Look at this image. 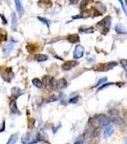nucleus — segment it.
Segmentation results:
<instances>
[{
	"mask_svg": "<svg viewBox=\"0 0 127 144\" xmlns=\"http://www.w3.org/2000/svg\"><path fill=\"white\" fill-rule=\"evenodd\" d=\"M0 18L2 20V22H3V24H7V19L5 18V16H4V14H0Z\"/></svg>",
	"mask_w": 127,
	"mask_h": 144,
	"instance_id": "nucleus-32",
	"label": "nucleus"
},
{
	"mask_svg": "<svg viewBox=\"0 0 127 144\" xmlns=\"http://www.w3.org/2000/svg\"><path fill=\"white\" fill-rule=\"evenodd\" d=\"M12 72V69L11 68H7L3 73H2V77H3V79L5 80V81H8L10 82L12 80V78L11 77H9V73H11Z\"/></svg>",
	"mask_w": 127,
	"mask_h": 144,
	"instance_id": "nucleus-13",
	"label": "nucleus"
},
{
	"mask_svg": "<svg viewBox=\"0 0 127 144\" xmlns=\"http://www.w3.org/2000/svg\"><path fill=\"white\" fill-rule=\"evenodd\" d=\"M79 31L84 34H90V33H94V28L93 27H80Z\"/></svg>",
	"mask_w": 127,
	"mask_h": 144,
	"instance_id": "nucleus-14",
	"label": "nucleus"
},
{
	"mask_svg": "<svg viewBox=\"0 0 127 144\" xmlns=\"http://www.w3.org/2000/svg\"><path fill=\"white\" fill-rule=\"evenodd\" d=\"M56 88L57 89H63V88H67V81L64 79V78H61V79H59V80H57L56 81Z\"/></svg>",
	"mask_w": 127,
	"mask_h": 144,
	"instance_id": "nucleus-9",
	"label": "nucleus"
},
{
	"mask_svg": "<svg viewBox=\"0 0 127 144\" xmlns=\"http://www.w3.org/2000/svg\"><path fill=\"white\" fill-rule=\"evenodd\" d=\"M118 63L116 62H110V63H103V64H100L97 67V70L98 71H108V70H111L113 69L115 66H117Z\"/></svg>",
	"mask_w": 127,
	"mask_h": 144,
	"instance_id": "nucleus-3",
	"label": "nucleus"
},
{
	"mask_svg": "<svg viewBox=\"0 0 127 144\" xmlns=\"http://www.w3.org/2000/svg\"><path fill=\"white\" fill-rule=\"evenodd\" d=\"M97 10H98V11H99V12H100L101 13H103L104 12H105V11H106V7L104 6L103 4H101V3H99V2L97 3Z\"/></svg>",
	"mask_w": 127,
	"mask_h": 144,
	"instance_id": "nucleus-24",
	"label": "nucleus"
},
{
	"mask_svg": "<svg viewBox=\"0 0 127 144\" xmlns=\"http://www.w3.org/2000/svg\"><path fill=\"white\" fill-rule=\"evenodd\" d=\"M112 85H114L113 83H105V84H103V86H101L100 88H98V90H101V89H103V88H107V87H109V86H112Z\"/></svg>",
	"mask_w": 127,
	"mask_h": 144,
	"instance_id": "nucleus-29",
	"label": "nucleus"
},
{
	"mask_svg": "<svg viewBox=\"0 0 127 144\" xmlns=\"http://www.w3.org/2000/svg\"><path fill=\"white\" fill-rule=\"evenodd\" d=\"M123 115H124V117H125L127 120V111H124V112H123Z\"/></svg>",
	"mask_w": 127,
	"mask_h": 144,
	"instance_id": "nucleus-34",
	"label": "nucleus"
},
{
	"mask_svg": "<svg viewBox=\"0 0 127 144\" xmlns=\"http://www.w3.org/2000/svg\"><path fill=\"white\" fill-rule=\"evenodd\" d=\"M14 42H15V41L12 40V41H10L9 43L7 44L6 49H5V52H6V53H10V52L12 50V48H13V46H14Z\"/></svg>",
	"mask_w": 127,
	"mask_h": 144,
	"instance_id": "nucleus-20",
	"label": "nucleus"
},
{
	"mask_svg": "<svg viewBox=\"0 0 127 144\" xmlns=\"http://www.w3.org/2000/svg\"><path fill=\"white\" fill-rule=\"evenodd\" d=\"M115 30L116 32L118 33V34H125L126 31H125V29L121 25V24H117L115 27Z\"/></svg>",
	"mask_w": 127,
	"mask_h": 144,
	"instance_id": "nucleus-18",
	"label": "nucleus"
},
{
	"mask_svg": "<svg viewBox=\"0 0 127 144\" xmlns=\"http://www.w3.org/2000/svg\"><path fill=\"white\" fill-rule=\"evenodd\" d=\"M67 40L70 43H78L79 42V36L78 34H72L67 37Z\"/></svg>",
	"mask_w": 127,
	"mask_h": 144,
	"instance_id": "nucleus-8",
	"label": "nucleus"
},
{
	"mask_svg": "<svg viewBox=\"0 0 127 144\" xmlns=\"http://www.w3.org/2000/svg\"><path fill=\"white\" fill-rule=\"evenodd\" d=\"M14 3H15V7H16L18 13L20 15H22V13H23V6H22V3H21V0H14Z\"/></svg>",
	"mask_w": 127,
	"mask_h": 144,
	"instance_id": "nucleus-11",
	"label": "nucleus"
},
{
	"mask_svg": "<svg viewBox=\"0 0 127 144\" xmlns=\"http://www.w3.org/2000/svg\"><path fill=\"white\" fill-rule=\"evenodd\" d=\"M121 66L123 67V69L127 71V60H121Z\"/></svg>",
	"mask_w": 127,
	"mask_h": 144,
	"instance_id": "nucleus-27",
	"label": "nucleus"
},
{
	"mask_svg": "<svg viewBox=\"0 0 127 144\" xmlns=\"http://www.w3.org/2000/svg\"><path fill=\"white\" fill-rule=\"evenodd\" d=\"M126 2H127V0H126Z\"/></svg>",
	"mask_w": 127,
	"mask_h": 144,
	"instance_id": "nucleus-38",
	"label": "nucleus"
},
{
	"mask_svg": "<svg viewBox=\"0 0 127 144\" xmlns=\"http://www.w3.org/2000/svg\"><path fill=\"white\" fill-rule=\"evenodd\" d=\"M111 24V17L106 16L99 22H97V27H103V28H109V26Z\"/></svg>",
	"mask_w": 127,
	"mask_h": 144,
	"instance_id": "nucleus-7",
	"label": "nucleus"
},
{
	"mask_svg": "<svg viewBox=\"0 0 127 144\" xmlns=\"http://www.w3.org/2000/svg\"><path fill=\"white\" fill-rule=\"evenodd\" d=\"M120 1V3L121 4V8H122V10H123V12L126 13L127 14V11H126V8H125V6H124V3H123V1L122 0H119Z\"/></svg>",
	"mask_w": 127,
	"mask_h": 144,
	"instance_id": "nucleus-31",
	"label": "nucleus"
},
{
	"mask_svg": "<svg viewBox=\"0 0 127 144\" xmlns=\"http://www.w3.org/2000/svg\"><path fill=\"white\" fill-rule=\"evenodd\" d=\"M17 28V18H16V15L13 14L12 18V29L13 31H15Z\"/></svg>",
	"mask_w": 127,
	"mask_h": 144,
	"instance_id": "nucleus-17",
	"label": "nucleus"
},
{
	"mask_svg": "<svg viewBox=\"0 0 127 144\" xmlns=\"http://www.w3.org/2000/svg\"><path fill=\"white\" fill-rule=\"evenodd\" d=\"M78 64H79V62H77V61H68L61 65V68L65 71H68V70L73 69L75 66H77Z\"/></svg>",
	"mask_w": 127,
	"mask_h": 144,
	"instance_id": "nucleus-4",
	"label": "nucleus"
},
{
	"mask_svg": "<svg viewBox=\"0 0 127 144\" xmlns=\"http://www.w3.org/2000/svg\"><path fill=\"white\" fill-rule=\"evenodd\" d=\"M94 60H95L94 58H89V59H88V62H89V63H91V61H94Z\"/></svg>",
	"mask_w": 127,
	"mask_h": 144,
	"instance_id": "nucleus-35",
	"label": "nucleus"
},
{
	"mask_svg": "<svg viewBox=\"0 0 127 144\" xmlns=\"http://www.w3.org/2000/svg\"><path fill=\"white\" fill-rule=\"evenodd\" d=\"M33 85L35 86V87H36V88H42V86H43V83L39 79H33Z\"/></svg>",
	"mask_w": 127,
	"mask_h": 144,
	"instance_id": "nucleus-19",
	"label": "nucleus"
},
{
	"mask_svg": "<svg viewBox=\"0 0 127 144\" xmlns=\"http://www.w3.org/2000/svg\"><path fill=\"white\" fill-rule=\"evenodd\" d=\"M84 17H85V16H83V15H80V14H79V15H74L72 18L73 19H79V18H84Z\"/></svg>",
	"mask_w": 127,
	"mask_h": 144,
	"instance_id": "nucleus-33",
	"label": "nucleus"
},
{
	"mask_svg": "<svg viewBox=\"0 0 127 144\" xmlns=\"http://www.w3.org/2000/svg\"><path fill=\"white\" fill-rule=\"evenodd\" d=\"M36 46H35V45H33V44H28L27 45V50H28V52H30V53H34L35 51L36 50Z\"/></svg>",
	"mask_w": 127,
	"mask_h": 144,
	"instance_id": "nucleus-25",
	"label": "nucleus"
},
{
	"mask_svg": "<svg viewBox=\"0 0 127 144\" xmlns=\"http://www.w3.org/2000/svg\"><path fill=\"white\" fill-rule=\"evenodd\" d=\"M12 94L15 96V98L18 97V96H20L21 94H23V91L20 89V88H12Z\"/></svg>",
	"mask_w": 127,
	"mask_h": 144,
	"instance_id": "nucleus-21",
	"label": "nucleus"
},
{
	"mask_svg": "<svg viewBox=\"0 0 127 144\" xmlns=\"http://www.w3.org/2000/svg\"><path fill=\"white\" fill-rule=\"evenodd\" d=\"M75 144H83L82 141H77V142H75Z\"/></svg>",
	"mask_w": 127,
	"mask_h": 144,
	"instance_id": "nucleus-36",
	"label": "nucleus"
},
{
	"mask_svg": "<svg viewBox=\"0 0 127 144\" xmlns=\"http://www.w3.org/2000/svg\"><path fill=\"white\" fill-rule=\"evenodd\" d=\"M11 113H14V114H16V113H19L17 110V106H16V103H15V101H12V103H11Z\"/></svg>",
	"mask_w": 127,
	"mask_h": 144,
	"instance_id": "nucleus-15",
	"label": "nucleus"
},
{
	"mask_svg": "<svg viewBox=\"0 0 127 144\" xmlns=\"http://www.w3.org/2000/svg\"><path fill=\"white\" fill-rule=\"evenodd\" d=\"M35 60L39 62V63H42V62H45L48 60V56L47 55H44V54H37L35 57Z\"/></svg>",
	"mask_w": 127,
	"mask_h": 144,
	"instance_id": "nucleus-12",
	"label": "nucleus"
},
{
	"mask_svg": "<svg viewBox=\"0 0 127 144\" xmlns=\"http://www.w3.org/2000/svg\"><path fill=\"white\" fill-rule=\"evenodd\" d=\"M112 134H113V127H112V124L110 123V124H108L107 126H105L103 136H104V138H109Z\"/></svg>",
	"mask_w": 127,
	"mask_h": 144,
	"instance_id": "nucleus-10",
	"label": "nucleus"
},
{
	"mask_svg": "<svg viewBox=\"0 0 127 144\" xmlns=\"http://www.w3.org/2000/svg\"><path fill=\"white\" fill-rule=\"evenodd\" d=\"M110 114H111V116H112L114 122L118 123V124H122V120H121V116H120V114H119V112H118L117 110H111V111H110Z\"/></svg>",
	"mask_w": 127,
	"mask_h": 144,
	"instance_id": "nucleus-6",
	"label": "nucleus"
},
{
	"mask_svg": "<svg viewBox=\"0 0 127 144\" xmlns=\"http://www.w3.org/2000/svg\"><path fill=\"white\" fill-rule=\"evenodd\" d=\"M83 54H84V47L80 44L77 45L76 48H75V51H74V58L75 59H80L83 56Z\"/></svg>",
	"mask_w": 127,
	"mask_h": 144,
	"instance_id": "nucleus-5",
	"label": "nucleus"
},
{
	"mask_svg": "<svg viewBox=\"0 0 127 144\" xmlns=\"http://www.w3.org/2000/svg\"><path fill=\"white\" fill-rule=\"evenodd\" d=\"M37 19H38L39 21H41L42 23H44V24H46V25H47V26H48V27H49V20H48V19L43 18V17H40V16H38V17H37Z\"/></svg>",
	"mask_w": 127,
	"mask_h": 144,
	"instance_id": "nucleus-26",
	"label": "nucleus"
},
{
	"mask_svg": "<svg viewBox=\"0 0 127 144\" xmlns=\"http://www.w3.org/2000/svg\"><path fill=\"white\" fill-rule=\"evenodd\" d=\"M89 123H90L91 125L96 124L97 126L102 127V126H107L108 124H110L111 120H110V118H109L108 116H106L104 114H97V115L92 117L89 120Z\"/></svg>",
	"mask_w": 127,
	"mask_h": 144,
	"instance_id": "nucleus-1",
	"label": "nucleus"
},
{
	"mask_svg": "<svg viewBox=\"0 0 127 144\" xmlns=\"http://www.w3.org/2000/svg\"><path fill=\"white\" fill-rule=\"evenodd\" d=\"M79 100V96H77V97H74L72 99H70L69 101V103H71V104H74V103H77L78 101Z\"/></svg>",
	"mask_w": 127,
	"mask_h": 144,
	"instance_id": "nucleus-30",
	"label": "nucleus"
},
{
	"mask_svg": "<svg viewBox=\"0 0 127 144\" xmlns=\"http://www.w3.org/2000/svg\"><path fill=\"white\" fill-rule=\"evenodd\" d=\"M7 39V33L5 30L0 29V40H6Z\"/></svg>",
	"mask_w": 127,
	"mask_h": 144,
	"instance_id": "nucleus-23",
	"label": "nucleus"
},
{
	"mask_svg": "<svg viewBox=\"0 0 127 144\" xmlns=\"http://www.w3.org/2000/svg\"><path fill=\"white\" fill-rule=\"evenodd\" d=\"M17 138H18V134L12 135V136H11V138H9V141H8L6 144H14L17 141Z\"/></svg>",
	"mask_w": 127,
	"mask_h": 144,
	"instance_id": "nucleus-16",
	"label": "nucleus"
},
{
	"mask_svg": "<svg viewBox=\"0 0 127 144\" xmlns=\"http://www.w3.org/2000/svg\"><path fill=\"white\" fill-rule=\"evenodd\" d=\"M123 144H127V137L124 138V142H123Z\"/></svg>",
	"mask_w": 127,
	"mask_h": 144,
	"instance_id": "nucleus-37",
	"label": "nucleus"
},
{
	"mask_svg": "<svg viewBox=\"0 0 127 144\" xmlns=\"http://www.w3.org/2000/svg\"><path fill=\"white\" fill-rule=\"evenodd\" d=\"M106 81H107V78H106V77H104V78H102V79H99V80H98V82L97 83V85H96V87H98V86H100L101 84L105 83Z\"/></svg>",
	"mask_w": 127,
	"mask_h": 144,
	"instance_id": "nucleus-28",
	"label": "nucleus"
},
{
	"mask_svg": "<svg viewBox=\"0 0 127 144\" xmlns=\"http://www.w3.org/2000/svg\"><path fill=\"white\" fill-rule=\"evenodd\" d=\"M90 1L91 0H82L81 3H80V6H79L80 10H84L85 8L88 6V4L90 3Z\"/></svg>",
	"mask_w": 127,
	"mask_h": 144,
	"instance_id": "nucleus-22",
	"label": "nucleus"
},
{
	"mask_svg": "<svg viewBox=\"0 0 127 144\" xmlns=\"http://www.w3.org/2000/svg\"><path fill=\"white\" fill-rule=\"evenodd\" d=\"M42 83L43 85L45 86V88H47L48 90H52L53 88H54V78L53 77H51V76L49 75H46L43 77L42 79Z\"/></svg>",
	"mask_w": 127,
	"mask_h": 144,
	"instance_id": "nucleus-2",
	"label": "nucleus"
}]
</instances>
